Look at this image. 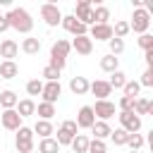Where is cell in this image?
Here are the masks:
<instances>
[{
	"mask_svg": "<svg viewBox=\"0 0 153 153\" xmlns=\"http://www.w3.org/2000/svg\"><path fill=\"white\" fill-rule=\"evenodd\" d=\"M5 19H7L10 29H14V31H19V33H24V36H31L33 19H31L29 10H24V7H12V10L5 12Z\"/></svg>",
	"mask_w": 153,
	"mask_h": 153,
	"instance_id": "6da1fadb",
	"label": "cell"
},
{
	"mask_svg": "<svg viewBox=\"0 0 153 153\" xmlns=\"http://www.w3.org/2000/svg\"><path fill=\"white\" fill-rule=\"evenodd\" d=\"M148 29H151V14L143 10V7H139V10H134V14H131V22H129V31H134V33H148Z\"/></svg>",
	"mask_w": 153,
	"mask_h": 153,
	"instance_id": "7a4b0ae2",
	"label": "cell"
},
{
	"mask_svg": "<svg viewBox=\"0 0 153 153\" xmlns=\"http://www.w3.org/2000/svg\"><path fill=\"white\" fill-rule=\"evenodd\" d=\"M14 148L17 153H31L33 151V131L31 127H19L17 129V136H14Z\"/></svg>",
	"mask_w": 153,
	"mask_h": 153,
	"instance_id": "3957f363",
	"label": "cell"
},
{
	"mask_svg": "<svg viewBox=\"0 0 153 153\" xmlns=\"http://www.w3.org/2000/svg\"><path fill=\"white\" fill-rule=\"evenodd\" d=\"M72 17L79 19L81 24H86V26H93V2H91V0H79V2L74 5Z\"/></svg>",
	"mask_w": 153,
	"mask_h": 153,
	"instance_id": "277c9868",
	"label": "cell"
},
{
	"mask_svg": "<svg viewBox=\"0 0 153 153\" xmlns=\"http://www.w3.org/2000/svg\"><path fill=\"white\" fill-rule=\"evenodd\" d=\"M41 19L45 22V26H60V22H62V12H60V7L55 5V2H43L41 5Z\"/></svg>",
	"mask_w": 153,
	"mask_h": 153,
	"instance_id": "5b68a950",
	"label": "cell"
},
{
	"mask_svg": "<svg viewBox=\"0 0 153 153\" xmlns=\"http://www.w3.org/2000/svg\"><path fill=\"white\" fill-rule=\"evenodd\" d=\"M91 110H93L96 120H100V122H108L110 117H115V112H117V105H115L112 100H96V103L91 105Z\"/></svg>",
	"mask_w": 153,
	"mask_h": 153,
	"instance_id": "8992f818",
	"label": "cell"
},
{
	"mask_svg": "<svg viewBox=\"0 0 153 153\" xmlns=\"http://www.w3.org/2000/svg\"><path fill=\"white\" fill-rule=\"evenodd\" d=\"M117 117H120V127H122L127 134H139L141 127H143V120H141L139 115H134V112H120Z\"/></svg>",
	"mask_w": 153,
	"mask_h": 153,
	"instance_id": "52a82bcc",
	"label": "cell"
},
{
	"mask_svg": "<svg viewBox=\"0 0 153 153\" xmlns=\"http://www.w3.org/2000/svg\"><path fill=\"white\" fill-rule=\"evenodd\" d=\"M60 96H62V84H60V81H43V91H41L43 103L55 105Z\"/></svg>",
	"mask_w": 153,
	"mask_h": 153,
	"instance_id": "ba28073f",
	"label": "cell"
},
{
	"mask_svg": "<svg viewBox=\"0 0 153 153\" xmlns=\"http://www.w3.org/2000/svg\"><path fill=\"white\" fill-rule=\"evenodd\" d=\"M60 26H62L65 31L74 33V36H86V33H88V26H86V24H81L79 19H74L72 14H62V22H60Z\"/></svg>",
	"mask_w": 153,
	"mask_h": 153,
	"instance_id": "9c48e42d",
	"label": "cell"
},
{
	"mask_svg": "<svg viewBox=\"0 0 153 153\" xmlns=\"http://www.w3.org/2000/svg\"><path fill=\"white\" fill-rule=\"evenodd\" d=\"M91 41H110L112 38V24H93L86 33Z\"/></svg>",
	"mask_w": 153,
	"mask_h": 153,
	"instance_id": "30bf717a",
	"label": "cell"
},
{
	"mask_svg": "<svg viewBox=\"0 0 153 153\" xmlns=\"http://www.w3.org/2000/svg\"><path fill=\"white\" fill-rule=\"evenodd\" d=\"M22 117L17 115V110H2V115H0V124H2V129H7V131H17L19 127H22Z\"/></svg>",
	"mask_w": 153,
	"mask_h": 153,
	"instance_id": "8fae6325",
	"label": "cell"
},
{
	"mask_svg": "<svg viewBox=\"0 0 153 153\" xmlns=\"http://www.w3.org/2000/svg\"><path fill=\"white\" fill-rule=\"evenodd\" d=\"M76 127L79 129H91L93 127V122H96V115H93V110H91V105H81L79 108V112H76Z\"/></svg>",
	"mask_w": 153,
	"mask_h": 153,
	"instance_id": "7c38bea8",
	"label": "cell"
},
{
	"mask_svg": "<svg viewBox=\"0 0 153 153\" xmlns=\"http://www.w3.org/2000/svg\"><path fill=\"white\" fill-rule=\"evenodd\" d=\"M88 91L96 96V100H108V96L112 93V88H110V84H108L105 79H96V81H91V84H88Z\"/></svg>",
	"mask_w": 153,
	"mask_h": 153,
	"instance_id": "4fadbf2b",
	"label": "cell"
},
{
	"mask_svg": "<svg viewBox=\"0 0 153 153\" xmlns=\"http://www.w3.org/2000/svg\"><path fill=\"white\" fill-rule=\"evenodd\" d=\"M69 45H72V50H76V55H91L93 53V41L88 36H74V41Z\"/></svg>",
	"mask_w": 153,
	"mask_h": 153,
	"instance_id": "5bb4252c",
	"label": "cell"
},
{
	"mask_svg": "<svg viewBox=\"0 0 153 153\" xmlns=\"http://www.w3.org/2000/svg\"><path fill=\"white\" fill-rule=\"evenodd\" d=\"M17 55H19V43L12 41V38H2V41H0V57L14 60Z\"/></svg>",
	"mask_w": 153,
	"mask_h": 153,
	"instance_id": "9a60e30c",
	"label": "cell"
},
{
	"mask_svg": "<svg viewBox=\"0 0 153 153\" xmlns=\"http://www.w3.org/2000/svg\"><path fill=\"white\" fill-rule=\"evenodd\" d=\"M88 79L86 76H72L69 79V91L74 93V96H86L88 93Z\"/></svg>",
	"mask_w": 153,
	"mask_h": 153,
	"instance_id": "2e32d148",
	"label": "cell"
},
{
	"mask_svg": "<svg viewBox=\"0 0 153 153\" xmlns=\"http://www.w3.org/2000/svg\"><path fill=\"white\" fill-rule=\"evenodd\" d=\"M22 53L24 55H38L41 53V38H36V36H26L24 41H22Z\"/></svg>",
	"mask_w": 153,
	"mask_h": 153,
	"instance_id": "e0dca14e",
	"label": "cell"
},
{
	"mask_svg": "<svg viewBox=\"0 0 153 153\" xmlns=\"http://www.w3.org/2000/svg\"><path fill=\"white\" fill-rule=\"evenodd\" d=\"M69 50H72L69 41H65V38H57V41L50 45V57H65V60H67Z\"/></svg>",
	"mask_w": 153,
	"mask_h": 153,
	"instance_id": "ac0fdd59",
	"label": "cell"
},
{
	"mask_svg": "<svg viewBox=\"0 0 153 153\" xmlns=\"http://www.w3.org/2000/svg\"><path fill=\"white\" fill-rule=\"evenodd\" d=\"M17 115L24 120V117H31V115H36V103H33V98H22L19 103H17Z\"/></svg>",
	"mask_w": 153,
	"mask_h": 153,
	"instance_id": "d6986e66",
	"label": "cell"
},
{
	"mask_svg": "<svg viewBox=\"0 0 153 153\" xmlns=\"http://www.w3.org/2000/svg\"><path fill=\"white\" fill-rule=\"evenodd\" d=\"M153 112V100L143 98V96H136L134 98V115L143 117V115H151Z\"/></svg>",
	"mask_w": 153,
	"mask_h": 153,
	"instance_id": "ffe728a7",
	"label": "cell"
},
{
	"mask_svg": "<svg viewBox=\"0 0 153 153\" xmlns=\"http://www.w3.org/2000/svg\"><path fill=\"white\" fill-rule=\"evenodd\" d=\"M110 131H112V127H110L108 122H100V120H96L93 127H91V134H93V139H98V141L110 139Z\"/></svg>",
	"mask_w": 153,
	"mask_h": 153,
	"instance_id": "44dd1931",
	"label": "cell"
},
{
	"mask_svg": "<svg viewBox=\"0 0 153 153\" xmlns=\"http://www.w3.org/2000/svg\"><path fill=\"white\" fill-rule=\"evenodd\" d=\"M17 103H19V96H17L12 88L0 91V105H2V110H14Z\"/></svg>",
	"mask_w": 153,
	"mask_h": 153,
	"instance_id": "7402d4cb",
	"label": "cell"
},
{
	"mask_svg": "<svg viewBox=\"0 0 153 153\" xmlns=\"http://www.w3.org/2000/svg\"><path fill=\"white\" fill-rule=\"evenodd\" d=\"M19 74V65L14 60H2L0 62V79H14Z\"/></svg>",
	"mask_w": 153,
	"mask_h": 153,
	"instance_id": "603a6c76",
	"label": "cell"
},
{
	"mask_svg": "<svg viewBox=\"0 0 153 153\" xmlns=\"http://www.w3.org/2000/svg\"><path fill=\"white\" fill-rule=\"evenodd\" d=\"M31 131H33V134H38L41 139H48V136H53V134H55V127H53V122L36 120V124L31 127Z\"/></svg>",
	"mask_w": 153,
	"mask_h": 153,
	"instance_id": "cb8c5ba5",
	"label": "cell"
},
{
	"mask_svg": "<svg viewBox=\"0 0 153 153\" xmlns=\"http://www.w3.org/2000/svg\"><path fill=\"white\" fill-rule=\"evenodd\" d=\"M100 69L103 72H108V74H112V72H117L120 69V57H115V55H103L100 57Z\"/></svg>",
	"mask_w": 153,
	"mask_h": 153,
	"instance_id": "d4e9b609",
	"label": "cell"
},
{
	"mask_svg": "<svg viewBox=\"0 0 153 153\" xmlns=\"http://www.w3.org/2000/svg\"><path fill=\"white\" fill-rule=\"evenodd\" d=\"M36 115H38V120H45V122H53V117H55V105H50V103H38L36 105Z\"/></svg>",
	"mask_w": 153,
	"mask_h": 153,
	"instance_id": "484cf974",
	"label": "cell"
},
{
	"mask_svg": "<svg viewBox=\"0 0 153 153\" xmlns=\"http://www.w3.org/2000/svg\"><path fill=\"white\" fill-rule=\"evenodd\" d=\"M93 24H110V10L105 5H93Z\"/></svg>",
	"mask_w": 153,
	"mask_h": 153,
	"instance_id": "4316f807",
	"label": "cell"
},
{
	"mask_svg": "<svg viewBox=\"0 0 153 153\" xmlns=\"http://www.w3.org/2000/svg\"><path fill=\"white\" fill-rule=\"evenodd\" d=\"M88 141H91V139H88L86 134H76V136L72 139L69 146H72L74 153H86V151H88Z\"/></svg>",
	"mask_w": 153,
	"mask_h": 153,
	"instance_id": "83f0119b",
	"label": "cell"
},
{
	"mask_svg": "<svg viewBox=\"0 0 153 153\" xmlns=\"http://www.w3.org/2000/svg\"><path fill=\"white\" fill-rule=\"evenodd\" d=\"M38 153H60V143H57L53 136L41 139V143H38Z\"/></svg>",
	"mask_w": 153,
	"mask_h": 153,
	"instance_id": "f1b7e54d",
	"label": "cell"
},
{
	"mask_svg": "<svg viewBox=\"0 0 153 153\" xmlns=\"http://www.w3.org/2000/svg\"><path fill=\"white\" fill-rule=\"evenodd\" d=\"M108 84H110V88H122V86L127 84V74H124L122 69H117V72H112V74H110Z\"/></svg>",
	"mask_w": 153,
	"mask_h": 153,
	"instance_id": "f546056e",
	"label": "cell"
},
{
	"mask_svg": "<svg viewBox=\"0 0 153 153\" xmlns=\"http://www.w3.org/2000/svg\"><path fill=\"white\" fill-rule=\"evenodd\" d=\"M139 91H141V86H139V81H136V79H127V84L122 86V93H124L127 98H136V96H139Z\"/></svg>",
	"mask_w": 153,
	"mask_h": 153,
	"instance_id": "4dcf8cb0",
	"label": "cell"
},
{
	"mask_svg": "<svg viewBox=\"0 0 153 153\" xmlns=\"http://www.w3.org/2000/svg\"><path fill=\"white\" fill-rule=\"evenodd\" d=\"M110 139H112V143H115V146H127L129 134H127L122 127H117V129H112V131H110Z\"/></svg>",
	"mask_w": 153,
	"mask_h": 153,
	"instance_id": "1f68e13d",
	"label": "cell"
},
{
	"mask_svg": "<svg viewBox=\"0 0 153 153\" xmlns=\"http://www.w3.org/2000/svg\"><path fill=\"white\" fill-rule=\"evenodd\" d=\"M127 146H129V151H141V148L146 146V139H143V134H129V139H127Z\"/></svg>",
	"mask_w": 153,
	"mask_h": 153,
	"instance_id": "d6a6232c",
	"label": "cell"
},
{
	"mask_svg": "<svg viewBox=\"0 0 153 153\" xmlns=\"http://www.w3.org/2000/svg\"><path fill=\"white\" fill-rule=\"evenodd\" d=\"M127 33H129V22H124V19L115 22V26H112V36L124 41V36H127Z\"/></svg>",
	"mask_w": 153,
	"mask_h": 153,
	"instance_id": "836d02e7",
	"label": "cell"
},
{
	"mask_svg": "<svg viewBox=\"0 0 153 153\" xmlns=\"http://www.w3.org/2000/svg\"><path fill=\"white\" fill-rule=\"evenodd\" d=\"M108 45H110V55H115V57H120V55L124 53V41H122V38H115V36H112V38L108 41Z\"/></svg>",
	"mask_w": 153,
	"mask_h": 153,
	"instance_id": "e575fe53",
	"label": "cell"
},
{
	"mask_svg": "<svg viewBox=\"0 0 153 153\" xmlns=\"http://www.w3.org/2000/svg\"><path fill=\"white\" fill-rule=\"evenodd\" d=\"M41 91H43V81L41 79H29L26 81V93L29 96H41Z\"/></svg>",
	"mask_w": 153,
	"mask_h": 153,
	"instance_id": "d590c367",
	"label": "cell"
},
{
	"mask_svg": "<svg viewBox=\"0 0 153 153\" xmlns=\"http://www.w3.org/2000/svg\"><path fill=\"white\" fill-rule=\"evenodd\" d=\"M136 43H139V48L146 53V50H153V33H141L139 38H136Z\"/></svg>",
	"mask_w": 153,
	"mask_h": 153,
	"instance_id": "8d00e7d4",
	"label": "cell"
},
{
	"mask_svg": "<svg viewBox=\"0 0 153 153\" xmlns=\"http://www.w3.org/2000/svg\"><path fill=\"white\" fill-rule=\"evenodd\" d=\"M41 76H43L41 81H60V72L53 69V67H48V65L41 69Z\"/></svg>",
	"mask_w": 153,
	"mask_h": 153,
	"instance_id": "74e56055",
	"label": "cell"
},
{
	"mask_svg": "<svg viewBox=\"0 0 153 153\" xmlns=\"http://www.w3.org/2000/svg\"><path fill=\"white\" fill-rule=\"evenodd\" d=\"M53 139H55V141H57V143H60V148H62V146H69V143H72V139H74V136H72V134H67V131H65V129H57V131H55V136H53Z\"/></svg>",
	"mask_w": 153,
	"mask_h": 153,
	"instance_id": "f35d334b",
	"label": "cell"
},
{
	"mask_svg": "<svg viewBox=\"0 0 153 153\" xmlns=\"http://www.w3.org/2000/svg\"><path fill=\"white\" fill-rule=\"evenodd\" d=\"M108 151V143L105 141H98V139H91L88 141V151L86 153H105Z\"/></svg>",
	"mask_w": 153,
	"mask_h": 153,
	"instance_id": "ab89813d",
	"label": "cell"
},
{
	"mask_svg": "<svg viewBox=\"0 0 153 153\" xmlns=\"http://www.w3.org/2000/svg\"><path fill=\"white\" fill-rule=\"evenodd\" d=\"M117 110H120V112H134V98L122 96L120 103H117Z\"/></svg>",
	"mask_w": 153,
	"mask_h": 153,
	"instance_id": "60d3db41",
	"label": "cell"
},
{
	"mask_svg": "<svg viewBox=\"0 0 153 153\" xmlns=\"http://www.w3.org/2000/svg\"><path fill=\"white\" fill-rule=\"evenodd\" d=\"M139 86L141 88H151L153 86V69H143V74L139 79Z\"/></svg>",
	"mask_w": 153,
	"mask_h": 153,
	"instance_id": "b9f144b4",
	"label": "cell"
},
{
	"mask_svg": "<svg viewBox=\"0 0 153 153\" xmlns=\"http://www.w3.org/2000/svg\"><path fill=\"white\" fill-rule=\"evenodd\" d=\"M60 129H65L67 134H72V136H76L79 134V127H76V122L74 120H65L62 124H60Z\"/></svg>",
	"mask_w": 153,
	"mask_h": 153,
	"instance_id": "7bdbcfd3",
	"label": "cell"
},
{
	"mask_svg": "<svg viewBox=\"0 0 153 153\" xmlns=\"http://www.w3.org/2000/svg\"><path fill=\"white\" fill-rule=\"evenodd\" d=\"M143 60H146V69H153V50H146Z\"/></svg>",
	"mask_w": 153,
	"mask_h": 153,
	"instance_id": "ee69618b",
	"label": "cell"
},
{
	"mask_svg": "<svg viewBox=\"0 0 153 153\" xmlns=\"http://www.w3.org/2000/svg\"><path fill=\"white\" fill-rule=\"evenodd\" d=\"M10 29V24H7V19H5V14H0V33H5Z\"/></svg>",
	"mask_w": 153,
	"mask_h": 153,
	"instance_id": "f6af8a7d",
	"label": "cell"
},
{
	"mask_svg": "<svg viewBox=\"0 0 153 153\" xmlns=\"http://www.w3.org/2000/svg\"><path fill=\"white\" fill-rule=\"evenodd\" d=\"M129 153H141V151H129Z\"/></svg>",
	"mask_w": 153,
	"mask_h": 153,
	"instance_id": "bcb514c9",
	"label": "cell"
},
{
	"mask_svg": "<svg viewBox=\"0 0 153 153\" xmlns=\"http://www.w3.org/2000/svg\"><path fill=\"white\" fill-rule=\"evenodd\" d=\"M31 153H38V151H31Z\"/></svg>",
	"mask_w": 153,
	"mask_h": 153,
	"instance_id": "7dc6e473",
	"label": "cell"
},
{
	"mask_svg": "<svg viewBox=\"0 0 153 153\" xmlns=\"http://www.w3.org/2000/svg\"><path fill=\"white\" fill-rule=\"evenodd\" d=\"M0 14H2V12H0Z\"/></svg>",
	"mask_w": 153,
	"mask_h": 153,
	"instance_id": "c3c4849f",
	"label": "cell"
}]
</instances>
